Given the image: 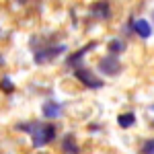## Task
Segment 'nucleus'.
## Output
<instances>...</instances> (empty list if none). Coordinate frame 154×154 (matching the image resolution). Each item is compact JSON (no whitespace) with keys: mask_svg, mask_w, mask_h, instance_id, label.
<instances>
[{"mask_svg":"<svg viewBox=\"0 0 154 154\" xmlns=\"http://www.w3.org/2000/svg\"><path fill=\"white\" fill-rule=\"evenodd\" d=\"M31 138H33V146L39 148V146H45L49 144L54 138H56V128L49 125V123H37L31 130Z\"/></svg>","mask_w":154,"mask_h":154,"instance_id":"obj_1","label":"nucleus"},{"mask_svg":"<svg viewBox=\"0 0 154 154\" xmlns=\"http://www.w3.org/2000/svg\"><path fill=\"white\" fill-rule=\"evenodd\" d=\"M64 51H66V45L64 43L54 45V48H43V49H39V51H35V62L37 64H45L49 60L58 58L60 54H64Z\"/></svg>","mask_w":154,"mask_h":154,"instance_id":"obj_2","label":"nucleus"},{"mask_svg":"<svg viewBox=\"0 0 154 154\" xmlns=\"http://www.w3.org/2000/svg\"><path fill=\"white\" fill-rule=\"evenodd\" d=\"M99 70L103 72L105 76H115L119 70H121V64H119V60L117 56H105V58L99 62Z\"/></svg>","mask_w":154,"mask_h":154,"instance_id":"obj_3","label":"nucleus"},{"mask_svg":"<svg viewBox=\"0 0 154 154\" xmlns=\"http://www.w3.org/2000/svg\"><path fill=\"white\" fill-rule=\"evenodd\" d=\"M74 76H76L82 84L91 86V88H101V86H103V80H99L95 74H93L91 70H86V68H78V70L74 72Z\"/></svg>","mask_w":154,"mask_h":154,"instance_id":"obj_4","label":"nucleus"},{"mask_svg":"<svg viewBox=\"0 0 154 154\" xmlns=\"http://www.w3.org/2000/svg\"><path fill=\"white\" fill-rule=\"evenodd\" d=\"M91 14L97 19H109L111 17V6L107 0H97L91 4Z\"/></svg>","mask_w":154,"mask_h":154,"instance_id":"obj_5","label":"nucleus"},{"mask_svg":"<svg viewBox=\"0 0 154 154\" xmlns=\"http://www.w3.org/2000/svg\"><path fill=\"white\" fill-rule=\"evenodd\" d=\"M95 41H91V43H86V45H84L82 49H78V51H74V54H72L70 58L66 60V64H68V66H78V64H80V62H82V58H84V54H88V51H91V49H95Z\"/></svg>","mask_w":154,"mask_h":154,"instance_id":"obj_6","label":"nucleus"},{"mask_svg":"<svg viewBox=\"0 0 154 154\" xmlns=\"http://www.w3.org/2000/svg\"><path fill=\"white\" fill-rule=\"evenodd\" d=\"M131 27H134V31L142 37V39H148V37L152 35V27H150V23H148L146 19H136V21L131 23Z\"/></svg>","mask_w":154,"mask_h":154,"instance_id":"obj_7","label":"nucleus"},{"mask_svg":"<svg viewBox=\"0 0 154 154\" xmlns=\"http://www.w3.org/2000/svg\"><path fill=\"white\" fill-rule=\"evenodd\" d=\"M41 111H43V115L48 119H56V117H60V113H62V107H60V103H56V101H45L43 107H41Z\"/></svg>","mask_w":154,"mask_h":154,"instance_id":"obj_8","label":"nucleus"},{"mask_svg":"<svg viewBox=\"0 0 154 154\" xmlns=\"http://www.w3.org/2000/svg\"><path fill=\"white\" fill-rule=\"evenodd\" d=\"M62 148H64V152H66V154H80V150H78L76 140H74V136H72V134H66V136H64Z\"/></svg>","mask_w":154,"mask_h":154,"instance_id":"obj_9","label":"nucleus"},{"mask_svg":"<svg viewBox=\"0 0 154 154\" xmlns=\"http://www.w3.org/2000/svg\"><path fill=\"white\" fill-rule=\"evenodd\" d=\"M117 123L123 130H128V128H131V125L136 123V115H134V113H121L117 117Z\"/></svg>","mask_w":154,"mask_h":154,"instance_id":"obj_10","label":"nucleus"},{"mask_svg":"<svg viewBox=\"0 0 154 154\" xmlns=\"http://www.w3.org/2000/svg\"><path fill=\"white\" fill-rule=\"evenodd\" d=\"M107 48H109V51H111V54L115 56V54H121V51L125 49V43H123V41H121L119 37H115V39H111V41L107 43Z\"/></svg>","mask_w":154,"mask_h":154,"instance_id":"obj_11","label":"nucleus"},{"mask_svg":"<svg viewBox=\"0 0 154 154\" xmlns=\"http://www.w3.org/2000/svg\"><path fill=\"white\" fill-rule=\"evenodd\" d=\"M0 88H2L4 93H12V91H14V84H12V80L8 76H4V78L0 80Z\"/></svg>","mask_w":154,"mask_h":154,"instance_id":"obj_12","label":"nucleus"},{"mask_svg":"<svg viewBox=\"0 0 154 154\" xmlns=\"http://www.w3.org/2000/svg\"><path fill=\"white\" fill-rule=\"evenodd\" d=\"M142 154H154V140H146L142 146Z\"/></svg>","mask_w":154,"mask_h":154,"instance_id":"obj_13","label":"nucleus"},{"mask_svg":"<svg viewBox=\"0 0 154 154\" xmlns=\"http://www.w3.org/2000/svg\"><path fill=\"white\" fill-rule=\"evenodd\" d=\"M2 64H4V58H2V54H0V66H2Z\"/></svg>","mask_w":154,"mask_h":154,"instance_id":"obj_14","label":"nucleus"},{"mask_svg":"<svg viewBox=\"0 0 154 154\" xmlns=\"http://www.w3.org/2000/svg\"><path fill=\"white\" fill-rule=\"evenodd\" d=\"M150 111H152V113H154V103H152V105H150Z\"/></svg>","mask_w":154,"mask_h":154,"instance_id":"obj_15","label":"nucleus"},{"mask_svg":"<svg viewBox=\"0 0 154 154\" xmlns=\"http://www.w3.org/2000/svg\"><path fill=\"white\" fill-rule=\"evenodd\" d=\"M19 2H25V0H19Z\"/></svg>","mask_w":154,"mask_h":154,"instance_id":"obj_16","label":"nucleus"},{"mask_svg":"<svg viewBox=\"0 0 154 154\" xmlns=\"http://www.w3.org/2000/svg\"><path fill=\"white\" fill-rule=\"evenodd\" d=\"M39 154H43V152H39Z\"/></svg>","mask_w":154,"mask_h":154,"instance_id":"obj_17","label":"nucleus"}]
</instances>
